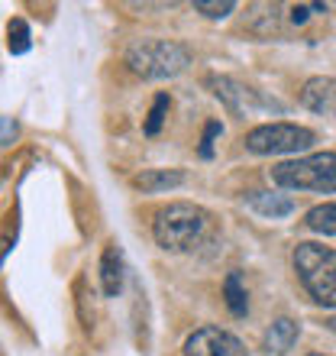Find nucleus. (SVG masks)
<instances>
[{
    "mask_svg": "<svg viewBox=\"0 0 336 356\" xmlns=\"http://www.w3.org/2000/svg\"><path fill=\"white\" fill-rule=\"evenodd\" d=\"M327 327H330V330H333V334H336V314H333V318L327 321Z\"/></svg>",
    "mask_w": 336,
    "mask_h": 356,
    "instance_id": "21",
    "label": "nucleus"
},
{
    "mask_svg": "<svg viewBox=\"0 0 336 356\" xmlns=\"http://www.w3.org/2000/svg\"><path fill=\"white\" fill-rule=\"evenodd\" d=\"M194 10L210 19H224L236 10V0H194Z\"/></svg>",
    "mask_w": 336,
    "mask_h": 356,
    "instance_id": "17",
    "label": "nucleus"
},
{
    "mask_svg": "<svg viewBox=\"0 0 336 356\" xmlns=\"http://www.w3.org/2000/svg\"><path fill=\"white\" fill-rule=\"evenodd\" d=\"M301 104L314 113H324V117H333L336 113V78H310L301 88Z\"/></svg>",
    "mask_w": 336,
    "mask_h": 356,
    "instance_id": "8",
    "label": "nucleus"
},
{
    "mask_svg": "<svg viewBox=\"0 0 336 356\" xmlns=\"http://www.w3.org/2000/svg\"><path fill=\"white\" fill-rule=\"evenodd\" d=\"M246 204L252 207V211H259L262 217H288L291 211H294V201L285 195H275V191H249L246 195Z\"/></svg>",
    "mask_w": 336,
    "mask_h": 356,
    "instance_id": "12",
    "label": "nucleus"
},
{
    "mask_svg": "<svg viewBox=\"0 0 336 356\" xmlns=\"http://www.w3.org/2000/svg\"><path fill=\"white\" fill-rule=\"evenodd\" d=\"M126 65L133 75L146 78V81L175 78L191 65V49L175 42V39H142V42L130 46Z\"/></svg>",
    "mask_w": 336,
    "mask_h": 356,
    "instance_id": "3",
    "label": "nucleus"
},
{
    "mask_svg": "<svg viewBox=\"0 0 336 356\" xmlns=\"http://www.w3.org/2000/svg\"><path fill=\"white\" fill-rule=\"evenodd\" d=\"M123 279H126V266H123V253L117 246H107L101 256V289L107 298H117L123 291Z\"/></svg>",
    "mask_w": 336,
    "mask_h": 356,
    "instance_id": "10",
    "label": "nucleus"
},
{
    "mask_svg": "<svg viewBox=\"0 0 336 356\" xmlns=\"http://www.w3.org/2000/svg\"><path fill=\"white\" fill-rule=\"evenodd\" d=\"M210 230V214L197 204H168L152 220V236L168 253L194 250Z\"/></svg>",
    "mask_w": 336,
    "mask_h": 356,
    "instance_id": "1",
    "label": "nucleus"
},
{
    "mask_svg": "<svg viewBox=\"0 0 336 356\" xmlns=\"http://www.w3.org/2000/svg\"><path fill=\"white\" fill-rule=\"evenodd\" d=\"M13 140H17V123H13V117H3V136H0V143L10 146Z\"/></svg>",
    "mask_w": 336,
    "mask_h": 356,
    "instance_id": "19",
    "label": "nucleus"
},
{
    "mask_svg": "<svg viewBox=\"0 0 336 356\" xmlns=\"http://www.w3.org/2000/svg\"><path fill=\"white\" fill-rule=\"evenodd\" d=\"M314 146V133L294 123H262L246 133V149L255 156H281V152H301Z\"/></svg>",
    "mask_w": 336,
    "mask_h": 356,
    "instance_id": "5",
    "label": "nucleus"
},
{
    "mask_svg": "<svg viewBox=\"0 0 336 356\" xmlns=\"http://www.w3.org/2000/svg\"><path fill=\"white\" fill-rule=\"evenodd\" d=\"M168 107H171V97L168 94H159L156 97V104H152V111H149V120H146V136H156V133L162 130V123H165V117H168Z\"/></svg>",
    "mask_w": 336,
    "mask_h": 356,
    "instance_id": "16",
    "label": "nucleus"
},
{
    "mask_svg": "<svg viewBox=\"0 0 336 356\" xmlns=\"http://www.w3.org/2000/svg\"><path fill=\"white\" fill-rule=\"evenodd\" d=\"M304 224L314 230V234H324V236H333L336 234V204H317L310 207L308 217H304Z\"/></svg>",
    "mask_w": 336,
    "mask_h": 356,
    "instance_id": "14",
    "label": "nucleus"
},
{
    "mask_svg": "<svg viewBox=\"0 0 336 356\" xmlns=\"http://www.w3.org/2000/svg\"><path fill=\"white\" fill-rule=\"evenodd\" d=\"M185 185V172L181 169H146L140 175H133V188H140L146 195H156V191H168V188Z\"/></svg>",
    "mask_w": 336,
    "mask_h": 356,
    "instance_id": "11",
    "label": "nucleus"
},
{
    "mask_svg": "<svg viewBox=\"0 0 336 356\" xmlns=\"http://www.w3.org/2000/svg\"><path fill=\"white\" fill-rule=\"evenodd\" d=\"M308 356H324V353H308Z\"/></svg>",
    "mask_w": 336,
    "mask_h": 356,
    "instance_id": "22",
    "label": "nucleus"
},
{
    "mask_svg": "<svg viewBox=\"0 0 336 356\" xmlns=\"http://www.w3.org/2000/svg\"><path fill=\"white\" fill-rule=\"evenodd\" d=\"M7 46L13 56H23V52H29V46H33V33H29V26L23 23V19H10L7 26Z\"/></svg>",
    "mask_w": 336,
    "mask_h": 356,
    "instance_id": "15",
    "label": "nucleus"
},
{
    "mask_svg": "<svg viewBox=\"0 0 336 356\" xmlns=\"http://www.w3.org/2000/svg\"><path fill=\"white\" fill-rule=\"evenodd\" d=\"M207 88L214 91V97L224 101V107L233 113V117H252V113H259V111L281 113L278 101H269V97H262L259 91H252V88L240 85V81H233V78H226V75H210L207 78Z\"/></svg>",
    "mask_w": 336,
    "mask_h": 356,
    "instance_id": "6",
    "label": "nucleus"
},
{
    "mask_svg": "<svg viewBox=\"0 0 336 356\" xmlns=\"http://www.w3.org/2000/svg\"><path fill=\"white\" fill-rule=\"evenodd\" d=\"M220 133H224L220 120H210V123H207L204 140H201V156H204V159H210V156H214V143H217V136H220Z\"/></svg>",
    "mask_w": 336,
    "mask_h": 356,
    "instance_id": "18",
    "label": "nucleus"
},
{
    "mask_svg": "<svg viewBox=\"0 0 336 356\" xmlns=\"http://www.w3.org/2000/svg\"><path fill=\"white\" fill-rule=\"evenodd\" d=\"M271 181L288 191H336V152H314L271 165Z\"/></svg>",
    "mask_w": 336,
    "mask_h": 356,
    "instance_id": "4",
    "label": "nucleus"
},
{
    "mask_svg": "<svg viewBox=\"0 0 336 356\" xmlns=\"http://www.w3.org/2000/svg\"><path fill=\"white\" fill-rule=\"evenodd\" d=\"M224 298H226V308L233 311L236 318H246V311H249V295L243 289V279H240V272H230L224 282Z\"/></svg>",
    "mask_w": 336,
    "mask_h": 356,
    "instance_id": "13",
    "label": "nucleus"
},
{
    "mask_svg": "<svg viewBox=\"0 0 336 356\" xmlns=\"http://www.w3.org/2000/svg\"><path fill=\"white\" fill-rule=\"evenodd\" d=\"M291 263L310 298L324 308H336V250L320 243H298Z\"/></svg>",
    "mask_w": 336,
    "mask_h": 356,
    "instance_id": "2",
    "label": "nucleus"
},
{
    "mask_svg": "<svg viewBox=\"0 0 336 356\" xmlns=\"http://www.w3.org/2000/svg\"><path fill=\"white\" fill-rule=\"evenodd\" d=\"M310 10L314 7H308V3H298V7H291V23H308V17H310Z\"/></svg>",
    "mask_w": 336,
    "mask_h": 356,
    "instance_id": "20",
    "label": "nucleus"
},
{
    "mask_svg": "<svg viewBox=\"0 0 336 356\" xmlns=\"http://www.w3.org/2000/svg\"><path fill=\"white\" fill-rule=\"evenodd\" d=\"M298 337H301L298 321L278 318V321H271V327L265 330V337H262V350H265V356H285L294 343H298Z\"/></svg>",
    "mask_w": 336,
    "mask_h": 356,
    "instance_id": "9",
    "label": "nucleus"
},
{
    "mask_svg": "<svg viewBox=\"0 0 336 356\" xmlns=\"http://www.w3.org/2000/svg\"><path fill=\"white\" fill-rule=\"evenodd\" d=\"M185 356H249L243 340L224 327H201L185 340Z\"/></svg>",
    "mask_w": 336,
    "mask_h": 356,
    "instance_id": "7",
    "label": "nucleus"
}]
</instances>
